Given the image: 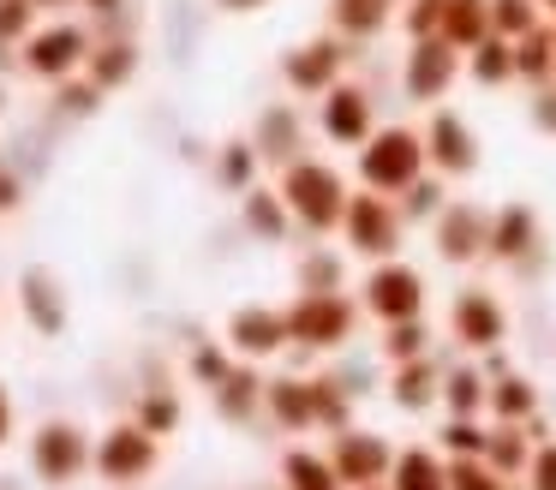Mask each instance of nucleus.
Segmentation results:
<instances>
[{"label": "nucleus", "mask_w": 556, "mask_h": 490, "mask_svg": "<svg viewBox=\"0 0 556 490\" xmlns=\"http://www.w3.org/2000/svg\"><path fill=\"white\" fill-rule=\"evenodd\" d=\"M431 246L443 263L484 257V246H491V210H479V203H467V198H448L443 215L431 222Z\"/></svg>", "instance_id": "nucleus-17"}, {"label": "nucleus", "mask_w": 556, "mask_h": 490, "mask_svg": "<svg viewBox=\"0 0 556 490\" xmlns=\"http://www.w3.org/2000/svg\"><path fill=\"white\" fill-rule=\"evenodd\" d=\"M389 401H395L401 413H431V406L443 401V365H431V353L395 365V377H389Z\"/></svg>", "instance_id": "nucleus-24"}, {"label": "nucleus", "mask_w": 556, "mask_h": 490, "mask_svg": "<svg viewBox=\"0 0 556 490\" xmlns=\"http://www.w3.org/2000/svg\"><path fill=\"white\" fill-rule=\"evenodd\" d=\"M515 84H527V90H544V84H556V42H551V24H539L532 36H520V42H515Z\"/></svg>", "instance_id": "nucleus-31"}, {"label": "nucleus", "mask_w": 556, "mask_h": 490, "mask_svg": "<svg viewBox=\"0 0 556 490\" xmlns=\"http://www.w3.org/2000/svg\"><path fill=\"white\" fill-rule=\"evenodd\" d=\"M520 490H556V437L532 449V466H527V478H520Z\"/></svg>", "instance_id": "nucleus-46"}, {"label": "nucleus", "mask_w": 556, "mask_h": 490, "mask_svg": "<svg viewBox=\"0 0 556 490\" xmlns=\"http://www.w3.org/2000/svg\"><path fill=\"white\" fill-rule=\"evenodd\" d=\"M467 78L479 84V90H503V84H515V42L484 36L479 48H467Z\"/></svg>", "instance_id": "nucleus-33"}, {"label": "nucleus", "mask_w": 556, "mask_h": 490, "mask_svg": "<svg viewBox=\"0 0 556 490\" xmlns=\"http://www.w3.org/2000/svg\"><path fill=\"white\" fill-rule=\"evenodd\" d=\"M252 143L269 167H288V162H300V155H312L305 150V114L293 102H269L252 126Z\"/></svg>", "instance_id": "nucleus-18"}, {"label": "nucleus", "mask_w": 556, "mask_h": 490, "mask_svg": "<svg viewBox=\"0 0 556 490\" xmlns=\"http://www.w3.org/2000/svg\"><path fill=\"white\" fill-rule=\"evenodd\" d=\"M389 490H448V461L431 442H407V449H395Z\"/></svg>", "instance_id": "nucleus-25"}, {"label": "nucleus", "mask_w": 556, "mask_h": 490, "mask_svg": "<svg viewBox=\"0 0 556 490\" xmlns=\"http://www.w3.org/2000/svg\"><path fill=\"white\" fill-rule=\"evenodd\" d=\"M317 131H324L336 150H359V143L377 131V96H371V84L341 78L329 96H317Z\"/></svg>", "instance_id": "nucleus-12"}, {"label": "nucleus", "mask_w": 556, "mask_h": 490, "mask_svg": "<svg viewBox=\"0 0 556 490\" xmlns=\"http://www.w3.org/2000/svg\"><path fill=\"white\" fill-rule=\"evenodd\" d=\"M425 162H431V174L443 179H467L472 167H479V131H472L467 114H455V108H431V120H425Z\"/></svg>", "instance_id": "nucleus-15"}, {"label": "nucleus", "mask_w": 556, "mask_h": 490, "mask_svg": "<svg viewBox=\"0 0 556 490\" xmlns=\"http://www.w3.org/2000/svg\"><path fill=\"white\" fill-rule=\"evenodd\" d=\"M216 7H222V12H233V18H245V12H264L269 0H216Z\"/></svg>", "instance_id": "nucleus-49"}, {"label": "nucleus", "mask_w": 556, "mask_h": 490, "mask_svg": "<svg viewBox=\"0 0 556 490\" xmlns=\"http://www.w3.org/2000/svg\"><path fill=\"white\" fill-rule=\"evenodd\" d=\"M329 461H336L341 485L348 490H371V485H389V466H395V442L383 430H365V425H348L329 437Z\"/></svg>", "instance_id": "nucleus-13"}, {"label": "nucleus", "mask_w": 556, "mask_h": 490, "mask_svg": "<svg viewBox=\"0 0 556 490\" xmlns=\"http://www.w3.org/2000/svg\"><path fill=\"white\" fill-rule=\"evenodd\" d=\"M18 305H25L30 329L49 335V341L66 329V293H61V281H54L49 269H25V275H18Z\"/></svg>", "instance_id": "nucleus-20"}, {"label": "nucleus", "mask_w": 556, "mask_h": 490, "mask_svg": "<svg viewBox=\"0 0 556 490\" xmlns=\"http://www.w3.org/2000/svg\"><path fill=\"white\" fill-rule=\"evenodd\" d=\"M437 36L455 42L460 54L479 48L484 36H491V0H443V24H437Z\"/></svg>", "instance_id": "nucleus-28"}, {"label": "nucleus", "mask_w": 556, "mask_h": 490, "mask_svg": "<svg viewBox=\"0 0 556 490\" xmlns=\"http://www.w3.org/2000/svg\"><path fill=\"white\" fill-rule=\"evenodd\" d=\"M359 299L353 293H293L288 305V335L300 353H341L359 335Z\"/></svg>", "instance_id": "nucleus-4"}, {"label": "nucleus", "mask_w": 556, "mask_h": 490, "mask_svg": "<svg viewBox=\"0 0 556 490\" xmlns=\"http://www.w3.org/2000/svg\"><path fill=\"white\" fill-rule=\"evenodd\" d=\"M30 30H37V7L30 0H0V48H25Z\"/></svg>", "instance_id": "nucleus-44"}, {"label": "nucleus", "mask_w": 556, "mask_h": 490, "mask_svg": "<svg viewBox=\"0 0 556 490\" xmlns=\"http://www.w3.org/2000/svg\"><path fill=\"white\" fill-rule=\"evenodd\" d=\"M484 437H491L484 418H448V425L437 430V449H443L448 461H460V454H484Z\"/></svg>", "instance_id": "nucleus-40"}, {"label": "nucleus", "mask_w": 556, "mask_h": 490, "mask_svg": "<svg viewBox=\"0 0 556 490\" xmlns=\"http://www.w3.org/2000/svg\"><path fill=\"white\" fill-rule=\"evenodd\" d=\"M551 42H556V18H551Z\"/></svg>", "instance_id": "nucleus-53"}, {"label": "nucleus", "mask_w": 556, "mask_h": 490, "mask_svg": "<svg viewBox=\"0 0 556 490\" xmlns=\"http://www.w3.org/2000/svg\"><path fill=\"white\" fill-rule=\"evenodd\" d=\"M383 353H389V365H407V359H425V353H431V329H425V317L389 323V329H383Z\"/></svg>", "instance_id": "nucleus-39"}, {"label": "nucleus", "mask_w": 556, "mask_h": 490, "mask_svg": "<svg viewBox=\"0 0 556 490\" xmlns=\"http://www.w3.org/2000/svg\"><path fill=\"white\" fill-rule=\"evenodd\" d=\"M37 12H66V7H85V0H30Z\"/></svg>", "instance_id": "nucleus-51"}, {"label": "nucleus", "mask_w": 556, "mask_h": 490, "mask_svg": "<svg viewBox=\"0 0 556 490\" xmlns=\"http://www.w3.org/2000/svg\"><path fill=\"white\" fill-rule=\"evenodd\" d=\"M348 66H353V42L336 30H324V36H305V42H293L288 54H281V84H288L293 96H305V102H317V96H329L348 78Z\"/></svg>", "instance_id": "nucleus-9"}, {"label": "nucleus", "mask_w": 556, "mask_h": 490, "mask_svg": "<svg viewBox=\"0 0 556 490\" xmlns=\"http://www.w3.org/2000/svg\"><path fill=\"white\" fill-rule=\"evenodd\" d=\"M353 174H359L365 191L401 198L419 174H431V162H425V131L419 126H377L371 138L353 150Z\"/></svg>", "instance_id": "nucleus-3"}, {"label": "nucleus", "mask_w": 556, "mask_h": 490, "mask_svg": "<svg viewBox=\"0 0 556 490\" xmlns=\"http://www.w3.org/2000/svg\"><path fill=\"white\" fill-rule=\"evenodd\" d=\"M222 341H228L233 359L264 365V359H276V353H288V347H293L288 311H281V305H240L228 317V329H222Z\"/></svg>", "instance_id": "nucleus-16"}, {"label": "nucleus", "mask_w": 556, "mask_h": 490, "mask_svg": "<svg viewBox=\"0 0 556 490\" xmlns=\"http://www.w3.org/2000/svg\"><path fill=\"white\" fill-rule=\"evenodd\" d=\"M359 311L371 323H413V317H425V275L413 269L407 257H383V263H371L365 269V281H359Z\"/></svg>", "instance_id": "nucleus-8"}, {"label": "nucleus", "mask_w": 556, "mask_h": 490, "mask_svg": "<svg viewBox=\"0 0 556 490\" xmlns=\"http://www.w3.org/2000/svg\"><path fill=\"white\" fill-rule=\"evenodd\" d=\"M539 7H544V18H556V0H539Z\"/></svg>", "instance_id": "nucleus-52"}, {"label": "nucleus", "mask_w": 556, "mask_h": 490, "mask_svg": "<svg viewBox=\"0 0 556 490\" xmlns=\"http://www.w3.org/2000/svg\"><path fill=\"white\" fill-rule=\"evenodd\" d=\"M264 413L288 437H305V430H329L336 437V430L353 425V389H341L336 377H269Z\"/></svg>", "instance_id": "nucleus-1"}, {"label": "nucleus", "mask_w": 556, "mask_h": 490, "mask_svg": "<svg viewBox=\"0 0 556 490\" xmlns=\"http://www.w3.org/2000/svg\"><path fill=\"white\" fill-rule=\"evenodd\" d=\"M228 370H233V353H228V341H204V347L192 353V377L204 382V389H216V382L228 377Z\"/></svg>", "instance_id": "nucleus-45"}, {"label": "nucleus", "mask_w": 556, "mask_h": 490, "mask_svg": "<svg viewBox=\"0 0 556 490\" xmlns=\"http://www.w3.org/2000/svg\"><path fill=\"white\" fill-rule=\"evenodd\" d=\"M448 490H515V485L503 473H491L484 454H460V461H448Z\"/></svg>", "instance_id": "nucleus-41"}, {"label": "nucleus", "mask_w": 556, "mask_h": 490, "mask_svg": "<svg viewBox=\"0 0 556 490\" xmlns=\"http://www.w3.org/2000/svg\"><path fill=\"white\" fill-rule=\"evenodd\" d=\"M371 490H389V485H371Z\"/></svg>", "instance_id": "nucleus-55"}, {"label": "nucleus", "mask_w": 556, "mask_h": 490, "mask_svg": "<svg viewBox=\"0 0 556 490\" xmlns=\"http://www.w3.org/2000/svg\"><path fill=\"white\" fill-rule=\"evenodd\" d=\"M539 24H551L539 0H491V36H503V42H520Z\"/></svg>", "instance_id": "nucleus-36"}, {"label": "nucleus", "mask_w": 556, "mask_h": 490, "mask_svg": "<svg viewBox=\"0 0 556 490\" xmlns=\"http://www.w3.org/2000/svg\"><path fill=\"white\" fill-rule=\"evenodd\" d=\"M102 96H109V90H97V84H90L85 72H78V78H66V84H54V108H61V114H73V120L97 114Z\"/></svg>", "instance_id": "nucleus-42"}, {"label": "nucleus", "mask_w": 556, "mask_h": 490, "mask_svg": "<svg viewBox=\"0 0 556 490\" xmlns=\"http://www.w3.org/2000/svg\"><path fill=\"white\" fill-rule=\"evenodd\" d=\"M532 430L527 425H496L491 418V437H484V461H491V473H503L508 485H520L527 478V466H532Z\"/></svg>", "instance_id": "nucleus-26"}, {"label": "nucleus", "mask_w": 556, "mask_h": 490, "mask_svg": "<svg viewBox=\"0 0 556 490\" xmlns=\"http://www.w3.org/2000/svg\"><path fill=\"white\" fill-rule=\"evenodd\" d=\"M257 167H264V155H257V143L252 138H233V143H222V155H216V179H222V191H252L257 186Z\"/></svg>", "instance_id": "nucleus-35"}, {"label": "nucleus", "mask_w": 556, "mask_h": 490, "mask_svg": "<svg viewBox=\"0 0 556 490\" xmlns=\"http://www.w3.org/2000/svg\"><path fill=\"white\" fill-rule=\"evenodd\" d=\"M281 490H348L336 473V461L317 449H288L281 454Z\"/></svg>", "instance_id": "nucleus-32"}, {"label": "nucleus", "mask_w": 556, "mask_h": 490, "mask_svg": "<svg viewBox=\"0 0 556 490\" xmlns=\"http://www.w3.org/2000/svg\"><path fill=\"white\" fill-rule=\"evenodd\" d=\"M7 437H13V394L0 382V449H7Z\"/></svg>", "instance_id": "nucleus-48"}, {"label": "nucleus", "mask_w": 556, "mask_h": 490, "mask_svg": "<svg viewBox=\"0 0 556 490\" xmlns=\"http://www.w3.org/2000/svg\"><path fill=\"white\" fill-rule=\"evenodd\" d=\"M395 24L407 30V42H419V36H437V24H443V0H401Z\"/></svg>", "instance_id": "nucleus-43"}, {"label": "nucleus", "mask_w": 556, "mask_h": 490, "mask_svg": "<svg viewBox=\"0 0 556 490\" xmlns=\"http://www.w3.org/2000/svg\"><path fill=\"white\" fill-rule=\"evenodd\" d=\"M90 454H97V442H90L85 425L49 418V425H37V437H30V473L61 490V485H78V478L90 473Z\"/></svg>", "instance_id": "nucleus-11"}, {"label": "nucleus", "mask_w": 556, "mask_h": 490, "mask_svg": "<svg viewBox=\"0 0 556 490\" xmlns=\"http://www.w3.org/2000/svg\"><path fill=\"white\" fill-rule=\"evenodd\" d=\"M281 203H288L293 227H305V234H341V215H348V174H341L336 162H324V155H300V162L281 167L276 179Z\"/></svg>", "instance_id": "nucleus-2"}, {"label": "nucleus", "mask_w": 556, "mask_h": 490, "mask_svg": "<svg viewBox=\"0 0 556 490\" xmlns=\"http://www.w3.org/2000/svg\"><path fill=\"white\" fill-rule=\"evenodd\" d=\"M180 418H186V406H180V394H168V389H150L144 401H138V425H144L150 437H174Z\"/></svg>", "instance_id": "nucleus-38"}, {"label": "nucleus", "mask_w": 556, "mask_h": 490, "mask_svg": "<svg viewBox=\"0 0 556 490\" xmlns=\"http://www.w3.org/2000/svg\"><path fill=\"white\" fill-rule=\"evenodd\" d=\"M395 203H401V215H407V222H437V215H443V203H448V179L443 174H419Z\"/></svg>", "instance_id": "nucleus-37"}, {"label": "nucleus", "mask_w": 556, "mask_h": 490, "mask_svg": "<svg viewBox=\"0 0 556 490\" xmlns=\"http://www.w3.org/2000/svg\"><path fill=\"white\" fill-rule=\"evenodd\" d=\"M341 239H348V251H353V257H365V263L401 257V246H407V215H401L395 198L359 186L348 198V215H341Z\"/></svg>", "instance_id": "nucleus-5"}, {"label": "nucleus", "mask_w": 556, "mask_h": 490, "mask_svg": "<svg viewBox=\"0 0 556 490\" xmlns=\"http://www.w3.org/2000/svg\"><path fill=\"white\" fill-rule=\"evenodd\" d=\"M532 126H539L544 138H556V84L532 90Z\"/></svg>", "instance_id": "nucleus-47"}, {"label": "nucleus", "mask_w": 556, "mask_h": 490, "mask_svg": "<svg viewBox=\"0 0 556 490\" xmlns=\"http://www.w3.org/2000/svg\"><path fill=\"white\" fill-rule=\"evenodd\" d=\"M264 382H269V377H257V365L233 359V370L216 382V389H210V401H216V413L228 418V425H245V418L264 413Z\"/></svg>", "instance_id": "nucleus-23"}, {"label": "nucleus", "mask_w": 556, "mask_h": 490, "mask_svg": "<svg viewBox=\"0 0 556 490\" xmlns=\"http://www.w3.org/2000/svg\"><path fill=\"white\" fill-rule=\"evenodd\" d=\"M460 78H467V54L455 42H443V36H419L401 54V96L413 108H443Z\"/></svg>", "instance_id": "nucleus-7"}, {"label": "nucleus", "mask_w": 556, "mask_h": 490, "mask_svg": "<svg viewBox=\"0 0 556 490\" xmlns=\"http://www.w3.org/2000/svg\"><path fill=\"white\" fill-rule=\"evenodd\" d=\"M0 490H13V485H7V478H0Z\"/></svg>", "instance_id": "nucleus-54"}, {"label": "nucleus", "mask_w": 556, "mask_h": 490, "mask_svg": "<svg viewBox=\"0 0 556 490\" xmlns=\"http://www.w3.org/2000/svg\"><path fill=\"white\" fill-rule=\"evenodd\" d=\"M484 401H491V377H484V365L443 370V413L448 418H479Z\"/></svg>", "instance_id": "nucleus-29"}, {"label": "nucleus", "mask_w": 556, "mask_h": 490, "mask_svg": "<svg viewBox=\"0 0 556 490\" xmlns=\"http://www.w3.org/2000/svg\"><path fill=\"white\" fill-rule=\"evenodd\" d=\"M240 215H245V227H252L264 246H281V239H288V227H293L281 191H269V186H252V191H245V198H240Z\"/></svg>", "instance_id": "nucleus-30"}, {"label": "nucleus", "mask_w": 556, "mask_h": 490, "mask_svg": "<svg viewBox=\"0 0 556 490\" xmlns=\"http://www.w3.org/2000/svg\"><path fill=\"white\" fill-rule=\"evenodd\" d=\"M162 461V437H150L138 418H121V425H109L97 437V454H90V473L102 478V485H138V478H150Z\"/></svg>", "instance_id": "nucleus-10"}, {"label": "nucleus", "mask_w": 556, "mask_h": 490, "mask_svg": "<svg viewBox=\"0 0 556 490\" xmlns=\"http://www.w3.org/2000/svg\"><path fill=\"white\" fill-rule=\"evenodd\" d=\"M132 72H138V42H126V36H102L85 60V78L97 90H121V84H132Z\"/></svg>", "instance_id": "nucleus-27"}, {"label": "nucleus", "mask_w": 556, "mask_h": 490, "mask_svg": "<svg viewBox=\"0 0 556 490\" xmlns=\"http://www.w3.org/2000/svg\"><path fill=\"white\" fill-rule=\"evenodd\" d=\"M90 48H97L90 24H78V18H49V24H37V30L25 36V48H18V66H25L30 78H42V84H66V78H78V72H85Z\"/></svg>", "instance_id": "nucleus-6"}, {"label": "nucleus", "mask_w": 556, "mask_h": 490, "mask_svg": "<svg viewBox=\"0 0 556 490\" xmlns=\"http://www.w3.org/2000/svg\"><path fill=\"white\" fill-rule=\"evenodd\" d=\"M448 335H455L460 353H496L508 341V311L491 287H460L455 305H448Z\"/></svg>", "instance_id": "nucleus-14"}, {"label": "nucleus", "mask_w": 556, "mask_h": 490, "mask_svg": "<svg viewBox=\"0 0 556 490\" xmlns=\"http://www.w3.org/2000/svg\"><path fill=\"white\" fill-rule=\"evenodd\" d=\"M13 203H18V179L0 174V210H13Z\"/></svg>", "instance_id": "nucleus-50"}, {"label": "nucleus", "mask_w": 556, "mask_h": 490, "mask_svg": "<svg viewBox=\"0 0 556 490\" xmlns=\"http://www.w3.org/2000/svg\"><path fill=\"white\" fill-rule=\"evenodd\" d=\"M293 275H300V293H348V257L329 246H312Z\"/></svg>", "instance_id": "nucleus-34"}, {"label": "nucleus", "mask_w": 556, "mask_h": 490, "mask_svg": "<svg viewBox=\"0 0 556 490\" xmlns=\"http://www.w3.org/2000/svg\"><path fill=\"white\" fill-rule=\"evenodd\" d=\"M395 12H401V0H329V30L359 48V42H377L395 24Z\"/></svg>", "instance_id": "nucleus-21"}, {"label": "nucleus", "mask_w": 556, "mask_h": 490, "mask_svg": "<svg viewBox=\"0 0 556 490\" xmlns=\"http://www.w3.org/2000/svg\"><path fill=\"white\" fill-rule=\"evenodd\" d=\"M539 406H544V394H539V382H532L527 370L508 365L503 377H491V401H484V413H491L496 425H532Z\"/></svg>", "instance_id": "nucleus-22"}, {"label": "nucleus", "mask_w": 556, "mask_h": 490, "mask_svg": "<svg viewBox=\"0 0 556 490\" xmlns=\"http://www.w3.org/2000/svg\"><path fill=\"white\" fill-rule=\"evenodd\" d=\"M544 234H539V210L532 203H503V210H491V246H484V257L496 263H527L539 257Z\"/></svg>", "instance_id": "nucleus-19"}]
</instances>
